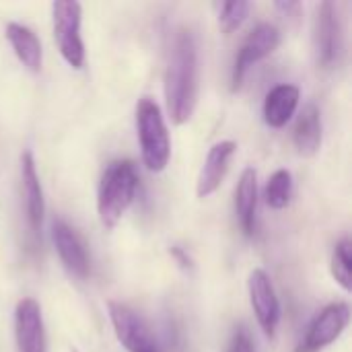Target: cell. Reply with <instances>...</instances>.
Here are the masks:
<instances>
[{"label":"cell","mask_w":352,"mask_h":352,"mask_svg":"<svg viewBox=\"0 0 352 352\" xmlns=\"http://www.w3.org/2000/svg\"><path fill=\"white\" fill-rule=\"evenodd\" d=\"M299 87L295 85H276L264 101V122L270 128H283L295 116L299 107Z\"/></svg>","instance_id":"9a60e30c"},{"label":"cell","mask_w":352,"mask_h":352,"mask_svg":"<svg viewBox=\"0 0 352 352\" xmlns=\"http://www.w3.org/2000/svg\"><path fill=\"white\" fill-rule=\"evenodd\" d=\"M198 47L190 29H179L173 37L165 70V101L173 124L192 120L198 103Z\"/></svg>","instance_id":"6da1fadb"},{"label":"cell","mask_w":352,"mask_h":352,"mask_svg":"<svg viewBox=\"0 0 352 352\" xmlns=\"http://www.w3.org/2000/svg\"><path fill=\"white\" fill-rule=\"evenodd\" d=\"M248 291H250L252 309L256 314L260 328L264 330L266 336L274 338L278 322H280V301L276 297V291L268 272L262 268L252 270L248 278Z\"/></svg>","instance_id":"9c48e42d"},{"label":"cell","mask_w":352,"mask_h":352,"mask_svg":"<svg viewBox=\"0 0 352 352\" xmlns=\"http://www.w3.org/2000/svg\"><path fill=\"white\" fill-rule=\"evenodd\" d=\"M235 153H237V144L233 140H221V142L212 144V148L208 151L204 165L200 169L198 182H196L198 198H208L221 188Z\"/></svg>","instance_id":"4fadbf2b"},{"label":"cell","mask_w":352,"mask_h":352,"mask_svg":"<svg viewBox=\"0 0 352 352\" xmlns=\"http://www.w3.org/2000/svg\"><path fill=\"white\" fill-rule=\"evenodd\" d=\"M138 190V175L132 161H113L101 175L97 212L105 229H113L132 206Z\"/></svg>","instance_id":"7a4b0ae2"},{"label":"cell","mask_w":352,"mask_h":352,"mask_svg":"<svg viewBox=\"0 0 352 352\" xmlns=\"http://www.w3.org/2000/svg\"><path fill=\"white\" fill-rule=\"evenodd\" d=\"M52 239L66 270L74 274L76 278H87L91 274V262H89L87 248L82 239L78 237V233L68 223L58 219L54 221V227H52Z\"/></svg>","instance_id":"8fae6325"},{"label":"cell","mask_w":352,"mask_h":352,"mask_svg":"<svg viewBox=\"0 0 352 352\" xmlns=\"http://www.w3.org/2000/svg\"><path fill=\"white\" fill-rule=\"evenodd\" d=\"M14 338L19 352H45V326L41 307L35 299L25 297L14 309Z\"/></svg>","instance_id":"30bf717a"},{"label":"cell","mask_w":352,"mask_h":352,"mask_svg":"<svg viewBox=\"0 0 352 352\" xmlns=\"http://www.w3.org/2000/svg\"><path fill=\"white\" fill-rule=\"evenodd\" d=\"M248 12H250V2H243V0H233V2L219 4V25H221V29L225 33H233L248 19Z\"/></svg>","instance_id":"ffe728a7"},{"label":"cell","mask_w":352,"mask_h":352,"mask_svg":"<svg viewBox=\"0 0 352 352\" xmlns=\"http://www.w3.org/2000/svg\"><path fill=\"white\" fill-rule=\"evenodd\" d=\"M136 130L144 167L153 173L163 171L171 157V140L161 107L151 97H142L136 105Z\"/></svg>","instance_id":"3957f363"},{"label":"cell","mask_w":352,"mask_h":352,"mask_svg":"<svg viewBox=\"0 0 352 352\" xmlns=\"http://www.w3.org/2000/svg\"><path fill=\"white\" fill-rule=\"evenodd\" d=\"M54 39L66 64L80 70L85 66V43L80 35L82 6L74 0H58L52 4Z\"/></svg>","instance_id":"277c9868"},{"label":"cell","mask_w":352,"mask_h":352,"mask_svg":"<svg viewBox=\"0 0 352 352\" xmlns=\"http://www.w3.org/2000/svg\"><path fill=\"white\" fill-rule=\"evenodd\" d=\"M351 239L344 237L334 245L332 252V262H330V270L334 280L344 289L351 291L352 289V256H351Z\"/></svg>","instance_id":"d6986e66"},{"label":"cell","mask_w":352,"mask_h":352,"mask_svg":"<svg viewBox=\"0 0 352 352\" xmlns=\"http://www.w3.org/2000/svg\"><path fill=\"white\" fill-rule=\"evenodd\" d=\"M349 322H351V307L346 303H342V301L330 303L309 324L301 344L297 346L295 352L324 351L326 346L334 344L342 336V332L346 330Z\"/></svg>","instance_id":"52a82bcc"},{"label":"cell","mask_w":352,"mask_h":352,"mask_svg":"<svg viewBox=\"0 0 352 352\" xmlns=\"http://www.w3.org/2000/svg\"><path fill=\"white\" fill-rule=\"evenodd\" d=\"M72 352H78V351H72Z\"/></svg>","instance_id":"7402d4cb"},{"label":"cell","mask_w":352,"mask_h":352,"mask_svg":"<svg viewBox=\"0 0 352 352\" xmlns=\"http://www.w3.org/2000/svg\"><path fill=\"white\" fill-rule=\"evenodd\" d=\"M280 45V31L276 25L272 23H260L256 25L248 37L243 39L239 52H237V58H235V66H233V78H231V89L237 91L245 78V72L258 64L260 60L268 58L276 47Z\"/></svg>","instance_id":"ba28073f"},{"label":"cell","mask_w":352,"mask_h":352,"mask_svg":"<svg viewBox=\"0 0 352 352\" xmlns=\"http://www.w3.org/2000/svg\"><path fill=\"white\" fill-rule=\"evenodd\" d=\"M342 19L336 2H322L316 14V54L318 64L322 68H334L340 64V56L344 52V33Z\"/></svg>","instance_id":"5b68a950"},{"label":"cell","mask_w":352,"mask_h":352,"mask_svg":"<svg viewBox=\"0 0 352 352\" xmlns=\"http://www.w3.org/2000/svg\"><path fill=\"white\" fill-rule=\"evenodd\" d=\"M227 352H256L250 334L243 328H237V332L233 334V338L227 346Z\"/></svg>","instance_id":"44dd1931"},{"label":"cell","mask_w":352,"mask_h":352,"mask_svg":"<svg viewBox=\"0 0 352 352\" xmlns=\"http://www.w3.org/2000/svg\"><path fill=\"white\" fill-rule=\"evenodd\" d=\"M235 210L239 225L248 237L256 233V212H258V173L254 167L243 169L237 190H235Z\"/></svg>","instance_id":"2e32d148"},{"label":"cell","mask_w":352,"mask_h":352,"mask_svg":"<svg viewBox=\"0 0 352 352\" xmlns=\"http://www.w3.org/2000/svg\"><path fill=\"white\" fill-rule=\"evenodd\" d=\"M107 314L118 342L128 352H161L144 320L124 303L107 301Z\"/></svg>","instance_id":"8992f818"},{"label":"cell","mask_w":352,"mask_h":352,"mask_svg":"<svg viewBox=\"0 0 352 352\" xmlns=\"http://www.w3.org/2000/svg\"><path fill=\"white\" fill-rule=\"evenodd\" d=\"M21 186H23L27 225L33 235H39L41 225H43V214H45V198H43V188L37 175V169H35V159L29 151L21 155Z\"/></svg>","instance_id":"7c38bea8"},{"label":"cell","mask_w":352,"mask_h":352,"mask_svg":"<svg viewBox=\"0 0 352 352\" xmlns=\"http://www.w3.org/2000/svg\"><path fill=\"white\" fill-rule=\"evenodd\" d=\"M293 198V175L289 169H276L266 184V204L272 210H283Z\"/></svg>","instance_id":"ac0fdd59"},{"label":"cell","mask_w":352,"mask_h":352,"mask_svg":"<svg viewBox=\"0 0 352 352\" xmlns=\"http://www.w3.org/2000/svg\"><path fill=\"white\" fill-rule=\"evenodd\" d=\"M4 33H6V39H8L14 56L19 58V62L29 72H39L41 64H43V50H41V41L35 35V31L21 23H8Z\"/></svg>","instance_id":"5bb4252c"},{"label":"cell","mask_w":352,"mask_h":352,"mask_svg":"<svg viewBox=\"0 0 352 352\" xmlns=\"http://www.w3.org/2000/svg\"><path fill=\"white\" fill-rule=\"evenodd\" d=\"M293 140L303 157H311L322 146V113L314 103H307L295 124Z\"/></svg>","instance_id":"e0dca14e"}]
</instances>
